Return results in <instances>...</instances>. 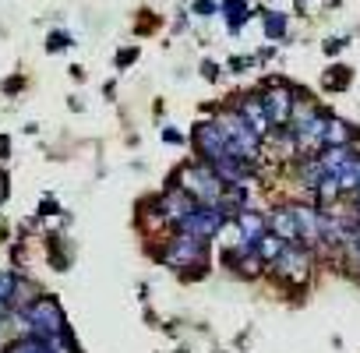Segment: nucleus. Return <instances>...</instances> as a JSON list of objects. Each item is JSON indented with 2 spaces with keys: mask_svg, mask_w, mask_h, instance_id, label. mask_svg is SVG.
Listing matches in <instances>:
<instances>
[{
  "mask_svg": "<svg viewBox=\"0 0 360 353\" xmlns=\"http://www.w3.org/2000/svg\"><path fill=\"white\" fill-rule=\"evenodd\" d=\"M64 311L57 307V300L50 297H36L25 311H22V339L25 335H39V339H64Z\"/></svg>",
  "mask_w": 360,
  "mask_h": 353,
  "instance_id": "1",
  "label": "nucleus"
},
{
  "mask_svg": "<svg viewBox=\"0 0 360 353\" xmlns=\"http://www.w3.org/2000/svg\"><path fill=\"white\" fill-rule=\"evenodd\" d=\"M180 191H188L198 205H219L226 195V181L205 162V166H188L180 173Z\"/></svg>",
  "mask_w": 360,
  "mask_h": 353,
  "instance_id": "2",
  "label": "nucleus"
},
{
  "mask_svg": "<svg viewBox=\"0 0 360 353\" xmlns=\"http://www.w3.org/2000/svg\"><path fill=\"white\" fill-rule=\"evenodd\" d=\"M162 262L169 269H191V265H202L205 262V237H195V233H184L180 230L166 251H162Z\"/></svg>",
  "mask_w": 360,
  "mask_h": 353,
  "instance_id": "3",
  "label": "nucleus"
},
{
  "mask_svg": "<svg viewBox=\"0 0 360 353\" xmlns=\"http://www.w3.org/2000/svg\"><path fill=\"white\" fill-rule=\"evenodd\" d=\"M226 223H230V216H226L219 205H198L180 230L195 233V237H219V230H223Z\"/></svg>",
  "mask_w": 360,
  "mask_h": 353,
  "instance_id": "4",
  "label": "nucleus"
},
{
  "mask_svg": "<svg viewBox=\"0 0 360 353\" xmlns=\"http://www.w3.org/2000/svg\"><path fill=\"white\" fill-rule=\"evenodd\" d=\"M307 269H311V258H307V251L300 244H286L283 255L272 262V272L279 279H286V283H304L307 279Z\"/></svg>",
  "mask_w": 360,
  "mask_h": 353,
  "instance_id": "5",
  "label": "nucleus"
},
{
  "mask_svg": "<svg viewBox=\"0 0 360 353\" xmlns=\"http://www.w3.org/2000/svg\"><path fill=\"white\" fill-rule=\"evenodd\" d=\"M195 209H198V202H195L188 191H180V188H176V191H169V195L162 198V219H166V223H173V226H184V223H188V216H191Z\"/></svg>",
  "mask_w": 360,
  "mask_h": 353,
  "instance_id": "6",
  "label": "nucleus"
},
{
  "mask_svg": "<svg viewBox=\"0 0 360 353\" xmlns=\"http://www.w3.org/2000/svg\"><path fill=\"white\" fill-rule=\"evenodd\" d=\"M269 233L283 237L286 244H300V226H297V212L293 209H276L269 216Z\"/></svg>",
  "mask_w": 360,
  "mask_h": 353,
  "instance_id": "7",
  "label": "nucleus"
},
{
  "mask_svg": "<svg viewBox=\"0 0 360 353\" xmlns=\"http://www.w3.org/2000/svg\"><path fill=\"white\" fill-rule=\"evenodd\" d=\"M240 117L255 127V134H269V131H272V120H269L265 99H258V96H251V99L240 103Z\"/></svg>",
  "mask_w": 360,
  "mask_h": 353,
  "instance_id": "8",
  "label": "nucleus"
},
{
  "mask_svg": "<svg viewBox=\"0 0 360 353\" xmlns=\"http://www.w3.org/2000/svg\"><path fill=\"white\" fill-rule=\"evenodd\" d=\"M265 110H269V120H272V127L286 124V120L293 117V99H290V92H286V89H276V92H269V96H265Z\"/></svg>",
  "mask_w": 360,
  "mask_h": 353,
  "instance_id": "9",
  "label": "nucleus"
},
{
  "mask_svg": "<svg viewBox=\"0 0 360 353\" xmlns=\"http://www.w3.org/2000/svg\"><path fill=\"white\" fill-rule=\"evenodd\" d=\"M283 248H286V240H283V237L265 233V237L258 240V248H255V251H258V258H262V262H269V265H272V262L283 255Z\"/></svg>",
  "mask_w": 360,
  "mask_h": 353,
  "instance_id": "10",
  "label": "nucleus"
}]
</instances>
